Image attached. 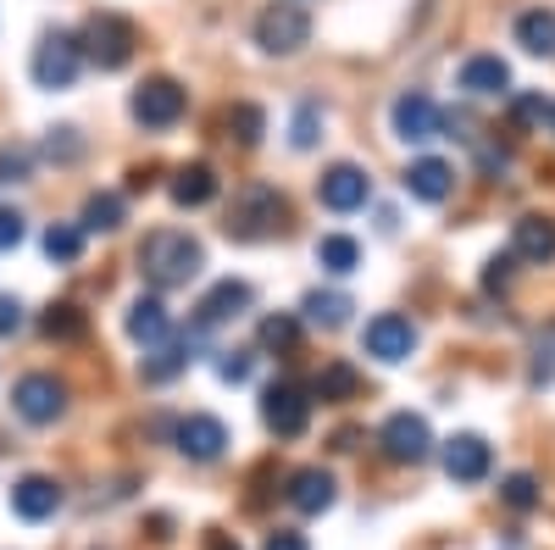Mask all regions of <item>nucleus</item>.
<instances>
[{
    "label": "nucleus",
    "instance_id": "nucleus-1",
    "mask_svg": "<svg viewBox=\"0 0 555 550\" xmlns=\"http://www.w3.org/2000/svg\"><path fill=\"white\" fill-rule=\"evenodd\" d=\"M133 261H139V279L156 295H167V290H190L206 272V245L195 234H183V228H151V234L139 240Z\"/></svg>",
    "mask_w": 555,
    "mask_h": 550
},
{
    "label": "nucleus",
    "instance_id": "nucleus-2",
    "mask_svg": "<svg viewBox=\"0 0 555 550\" xmlns=\"http://www.w3.org/2000/svg\"><path fill=\"white\" fill-rule=\"evenodd\" d=\"M289 228V201L272 190V183H240L234 201H228V222L222 234L240 240V245H261L272 234H284Z\"/></svg>",
    "mask_w": 555,
    "mask_h": 550
},
{
    "label": "nucleus",
    "instance_id": "nucleus-3",
    "mask_svg": "<svg viewBox=\"0 0 555 550\" xmlns=\"http://www.w3.org/2000/svg\"><path fill=\"white\" fill-rule=\"evenodd\" d=\"M83 62H95L101 73H117V67H128L133 62V44H139V28H133V17H122V12H95L83 23Z\"/></svg>",
    "mask_w": 555,
    "mask_h": 550
},
{
    "label": "nucleus",
    "instance_id": "nucleus-4",
    "mask_svg": "<svg viewBox=\"0 0 555 550\" xmlns=\"http://www.w3.org/2000/svg\"><path fill=\"white\" fill-rule=\"evenodd\" d=\"M306 39H311V12L300 0H272L256 12V44L267 56H295L306 51Z\"/></svg>",
    "mask_w": 555,
    "mask_h": 550
},
{
    "label": "nucleus",
    "instance_id": "nucleus-5",
    "mask_svg": "<svg viewBox=\"0 0 555 550\" xmlns=\"http://www.w3.org/2000/svg\"><path fill=\"white\" fill-rule=\"evenodd\" d=\"M183 112H190V95H183L178 78H145V84L133 89V101H128V117L139 128H151V133L172 128Z\"/></svg>",
    "mask_w": 555,
    "mask_h": 550
},
{
    "label": "nucleus",
    "instance_id": "nucleus-6",
    "mask_svg": "<svg viewBox=\"0 0 555 550\" xmlns=\"http://www.w3.org/2000/svg\"><path fill=\"white\" fill-rule=\"evenodd\" d=\"M12 411L23 423H34V429H51L67 411V384L56 373H23L12 384Z\"/></svg>",
    "mask_w": 555,
    "mask_h": 550
},
{
    "label": "nucleus",
    "instance_id": "nucleus-7",
    "mask_svg": "<svg viewBox=\"0 0 555 550\" xmlns=\"http://www.w3.org/2000/svg\"><path fill=\"white\" fill-rule=\"evenodd\" d=\"M28 73H34L39 89H73L78 73H83V44H78L73 34H44Z\"/></svg>",
    "mask_w": 555,
    "mask_h": 550
},
{
    "label": "nucleus",
    "instance_id": "nucleus-8",
    "mask_svg": "<svg viewBox=\"0 0 555 550\" xmlns=\"http://www.w3.org/2000/svg\"><path fill=\"white\" fill-rule=\"evenodd\" d=\"M389 128L405 145H428V140L444 133V112H439V101L428 95V89H405V95L389 106Z\"/></svg>",
    "mask_w": 555,
    "mask_h": 550
},
{
    "label": "nucleus",
    "instance_id": "nucleus-9",
    "mask_svg": "<svg viewBox=\"0 0 555 550\" xmlns=\"http://www.w3.org/2000/svg\"><path fill=\"white\" fill-rule=\"evenodd\" d=\"M378 445H384L389 462L416 468V462H428V456H434V429H428L423 411H395V418L378 429Z\"/></svg>",
    "mask_w": 555,
    "mask_h": 550
},
{
    "label": "nucleus",
    "instance_id": "nucleus-10",
    "mask_svg": "<svg viewBox=\"0 0 555 550\" xmlns=\"http://www.w3.org/2000/svg\"><path fill=\"white\" fill-rule=\"evenodd\" d=\"M261 423H267L278 439H300V434L311 429V395H306L300 384H289V379L267 384V395H261Z\"/></svg>",
    "mask_w": 555,
    "mask_h": 550
},
{
    "label": "nucleus",
    "instance_id": "nucleus-11",
    "mask_svg": "<svg viewBox=\"0 0 555 550\" xmlns=\"http://www.w3.org/2000/svg\"><path fill=\"white\" fill-rule=\"evenodd\" d=\"M361 350L373 356V361H384V367H400V361L416 350V329H411V317H400V311H378L373 323L361 329Z\"/></svg>",
    "mask_w": 555,
    "mask_h": 550
},
{
    "label": "nucleus",
    "instance_id": "nucleus-12",
    "mask_svg": "<svg viewBox=\"0 0 555 550\" xmlns=\"http://www.w3.org/2000/svg\"><path fill=\"white\" fill-rule=\"evenodd\" d=\"M256 306V290L245 279H217L201 300H195V329H222V323H234V317H245Z\"/></svg>",
    "mask_w": 555,
    "mask_h": 550
},
{
    "label": "nucleus",
    "instance_id": "nucleus-13",
    "mask_svg": "<svg viewBox=\"0 0 555 550\" xmlns=\"http://www.w3.org/2000/svg\"><path fill=\"white\" fill-rule=\"evenodd\" d=\"M317 201L328 212H361L366 201H373V178H366L356 162H334L317 178Z\"/></svg>",
    "mask_w": 555,
    "mask_h": 550
},
{
    "label": "nucleus",
    "instance_id": "nucleus-14",
    "mask_svg": "<svg viewBox=\"0 0 555 550\" xmlns=\"http://www.w3.org/2000/svg\"><path fill=\"white\" fill-rule=\"evenodd\" d=\"M172 445L190 456V462H217V456L228 450V423L211 418V411H190V418L172 429Z\"/></svg>",
    "mask_w": 555,
    "mask_h": 550
},
{
    "label": "nucleus",
    "instance_id": "nucleus-15",
    "mask_svg": "<svg viewBox=\"0 0 555 550\" xmlns=\"http://www.w3.org/2000/svg\"><path fill=\"white\" fill-rule=\"evenodd\" d=\"M167 195H172V206H183V212H201V206H211V201L222 195V178H217L211 162H183V167L172 172V183H167Z\"/></svg>",
    "mask_w": 555,
    "mask_h": 550
},
{
    "label": "nucleus",
    "instance_id": "nucleus-16",
    "mask_svg": "<svg viewBox=\"0 0 555 550\" xmlns=\"http://www.w3.org/2000/svg\"><path fill=\"white\" fill-rule=\"evenodd\" d=\"M489 468H494V450H489L483 434H455V439L444 445V473H450L455 484H483Z\"/></svg>",
    "mask_w": 555,
    "mask_h": 550
},
{
    "label": "nucleus",
    "instance_id": "nucleus-17",
    "mask_svg": "<svg viewBox=\"0 0 555 550\" xmlns=\"http://www.w3.org/2000/svg\"><path fill=\"white\" fill-rule=\"evenodd\" d=\"M400 183H405V195H411V201L439 206V201H450V190H455V167L439 162V156H416V162L400 172Z\"/></svg>",
    "mask_w": 555,
    "mask_h": 550
},
{
    "label": "nucleus",
    "instance_id": "nucleus-18",
    "mask_svg": "<svg viewBox=\"0 0 555 550\" xmlns=\"http://www.w3.org/2000/svg\"><path fill=\"white\" fill-rule=\"evenodd\" d=\"M201 340H206V329H195V323H190V334H183V340L145 350V361H139V379H145V384H172V379L183 373V367L195 361V345H201Z\"/></svg>",
    "mask_w": 555,
    "mask_h": 550
},
{
    "label": "nucleus",
    "instance_id": "nucleus-19",
    "mask_svg": "<svg viewBox=\"0 0 555 550\" xmlns=\"http://www.w3.org/2000/svg\"><path fill=\"white\" fill-rule=\"evenodd\" d=\"M12 512L23 523H44V517H56L62 512V484L56 478H44V473H28L12 484Z\"/></svg>",
    "mask_w": 555,
    "mask_h": 550
},
{
    "label": "nucleus",
    "instance_id": "nucleus-20",
    "mask_svg": "<svg viewBox=\"0 0 555 550\" xmlns=\"http://www.w3.org/2000/svg\"><path fill=\"white\" fill-rule=\"evenodd\" d=\"M512 256L533 261V267H550L555 261V217H539V212L517 217L512 222Z\"/></svg>",
    "mask_w": 555,
    "mask_h": 550
},
{
    "label": "nucleus",
    "instance_id": "nucleus-21",
    "mask_svg": "<svg viewBox=\"0 0 555 550\" xmlns=\"http://www.w3.org/2000/svg\"><path fill=\"white\" fill-rule=\"evenodd\" d=\"M455 84L467 89V95H478V101H494V95H512V67L483 51V56H467V62H461Z\"/></svg>",
    "mask_w": 555,
    "mask_h": 550
},
{
    "label": "nucleus",
    "instance_id": "nucleus-22",
    "mask_svg": "<svg viewBox=\"0 0 555 550\" xmlns=\"http://www.w3.org/2000/svg\"><path fill=\"white\" fill-rule=\"evenodd\" d=\"M122 329H128V340H133V345H145V350L167 345V334H172V317H167L162 295H139V300L128 306V317H122Z\"/></svg>",
    "mask_w": 555,
    "mask_h": 550
},
{
    "label": "nucleus",
    "instance_id": "nucleus-23",
    "mask_svg": "<svg viewBox=\"0 0 555 550\" xmlns=\"http://www.w3.org/2000/svg\"><path fill=\"white\" fill-rule=\"evenodd\" d=\"M334 500H339V484H334L328 468H300V473H289V507H295V512L317 517V512H328Z\"/></svg>",
    "mask_w": 555,
    "mask_h": 550
},
{
    "label": "nucleus",
    "instance_id": "nucleus-24",
    "mask_svg": "<svg viewBox=\"0 0 555 550\" xmlns=\"http://www.w3.org/2000/svg\"><path fill=\"white\" fill-rule=\"evenodd\" d=\"M512 39L522 44L528 56H555V12H550V7H528V12H517Z\"/></svg>",
    "mask_w": 555,
    "mask_h": 550
},
{
    "label": "nucleus",
    "instance_id": "nucleus-25",
    "mask_svg": "<svg viewBox=\"0 0 555 550\" xmlns=\"http://www.w3.org/2000/svg\"><path fill=\"white\" fill-rule=\"evenodd\" d=\"M39 334H44V340H62V345H78V340L89 334V311H83V306H73V300L44 306V317H39Z\"/></svg>",
    "mask_w": 555,
    "mask_h": 550
},
{
    "label": "nucleus",
    "instance_id": "nucleus-26",
    "mask_svg": "<svg viewBox=\"0 0 555 550\" xmlns=\"http://www.w3.org/2000/svg\"><path fill=\"white\" fill-rule=\"evenodd\" d=\"M222 128H228V140H234L240 151H256L261 133H267V112L256 101H234V106L222 112Z\"/></svg>",
    "mask_w": 555,
    "mask_h": 550
},
{
    "label": "nucleus",
    "instance_id": "nucleus-27",
    "mask_svg": "<svg viewBox=\"0 0 555 550\" xmlns=\"http://www.w3.org/2000/svg\"><path fill=\"white\" fill-rule=\"evenodd\" d=\"M300 311H306V323L311 329H345L350 323V295H339V290H311L306 300H300Z\"/></svg>",
    "mask_w": 555,
    "mask_h": 550
},
{
    "label": "nucleus",
    "instance_id": "nucleus-28",
    "mask_svg": "<svg viewBox=\"0 0 555 550\" xmlns=\"http://www.w3.org/2000/svg\"><path fill=\"white\" fill-rule=\"evenodd\" d=\"M122 217H128L122 195H117V190H95V195L83 201V217H78V222H83V234H117Z\"/></svg>",
    "mask_w": 555,
    "mask_h": 550
},
{
    "label": "nucleus",
    "instance_id": "nucleus-29",
    "mask_svg": "<svg viewBox=\"0 0 555 550\" xmlns=\"http://www.w3.org/2000/svg\"><path fill=\"white\" fill-rule=\"evenodd\" d=\"M317 267L334 272V279H350V272L361 267V245L350 234H322L317 240Z\"/></svg>",
    "mask_w": 555,
    "mask_h": 550
},
{
    "label": "nucleus",
    "instance_id": "nucleus-30",
    "mask_svg": "<svg viewBox=\"0 0 555 550\" xmlns=\"http://www.w3.org/2000/svg\"><path fill=\"white\" fill-rule=\"evenodd\" d=\"M44 256L56 267H73L83 256V222H51L44 228Z\"/></svg>",
    "mask_w": 555,
    "mask_h": 550
},
{
    "label": "nucleus",
    "instance_id": "nucleus-31",
    "mask_svg": "<svg viewBox=\"0 0 555 550\" xmlns=\"http://www.w3.org/2000/svg\"><path fill=\"white\" fill-rule=\"evenodd\" d=\"M356 389H361V373H356L350 361H328V367L317 373V384H311L317 400H350Z\"/></svg>",
    "mask_w": 555,
    "mask_h": 550
},
{
    "label": "nucleus",
    "instance_id": "nucleus-32",
    "mask_svg": "<svg viewBox=\"0 0 555 550\" xmlns=\"http://www.w3.org/2000/svg\"><path fill=\"white\" fill-rule=\"evenodd\" d=\"M300 345V317H289V311H278V317H267L261 323V350H295Z\"/></svg>",
    "mask_w": 555,
    "mask_h": 550
},
{
    "label": "nucleus",
    "instance_id": "nucleus-33",
    "mask_svg": "<svg viewBox=\"0 0 555 550\" xmlns=\"http://www.w3.org/2000/svg\"><path fill=\"white\" fill-rule=\"evenodd\" d=\"M317 140H322V106L317 101H300L295 106V123H289V145L295 151H311Z\"/></svg>",
    "mask_w": 555,
    "mask_h": 550
},
{
    "label": "nucleus",
    "instance_id": "nucleus-34",
    "mask_svg": "<svg viewBox=\"0 0 555 550\" xmlns=\"http://www.w3.org/2000/svg\"><path fill=\"white\" fill-rule=\"evenodd\" d=\"M500 500H505V507H517V512H533L539 507V478L533 473H505L500 478Z\"/></svg>",
    "mask_w": 555,
    "mask_h": 550
},
{
    "label": "nucleus",
    "instance_id": "nucleus-35",
    "mask_svg": "<svg viewBox=\"0 0 555 550\" xmlns=\"http://www.w3.org/2000/svg\"><path fill=\"white\" fill-rule=\"evenodd\" d=\"M550 101L539 95V89H522V95H512V123L517 128H539V123H550Z\"/></svg>",
    "mask_w": 555,
    "mask_h": 550
},
{
    "label": "nucleus",
    "instance_id": "nucleus-36",
    "mask_svg": "<svg viewBox=\"0 0 555 550\" xmlns=\"http://www.w3.org/2000/svg\"><path fill=\"white\" fill-rule=\"evenodd\" d=\"M34 172V151L28 145H0V183H23Z\"/></svg>",
    "mask_w": 555,
    "mask_h": 550
},
{
    "label": "nucleus",
    "instance_id": "nucleus-37",
    "mask_svg": "<svg viewBox=\"0 0 555 550\" xmlns=\"http://www.w3.org/2000/svg\"><path fill=\"white\" fill-rule=\"evenodd\" d=\"M256 373V356L250 350H222V361H217V379L222 384H245Z\"/></svg>",
    "mask_w": 555,
    "mask_h": 550
},
{
    "label": "nucleus",
    "instance_id": "nucleus-38",
    "mask_svg": "<svg viewBox=\"0 0 555 550\" xmlns=\"http://www.w3.org/2000/svg\"><path fill=\"white\" fill-rule=\"evenodd\" d=\"M23 234H28V217L17 206H0V251H17Z\"/></svg>",
    "mask_w": 555,
    "mask_h": 550
},
{
    "label": "nucleus",
    "instance_id": "nucleus-39",
    "mask_svg": "<svg viewBox=\"0 0 555 550\" xmlns=\"http://www.w3.org/2000/svg\"><path fill=\"white\" fill-rule=\"evenodd\" d=\"M44 156H51V162H78V156H83L78 133H73V128H56L51 140H44Z\"/></svg>",
    "mask_w": 555,
    "mask_h": 550
},
{
    "label": "nucleus",
    "instance_id": "nucleus-40",
    "mask_svg": "<svg viewBox=\"0 0 555 550\" xmlns=\"http://www.w3.org/2000/svg\"><path fill=\"white\" fill-rule=\"evenodd\" d=\"M512 261H517V256H489V261H483V290H489V295L512 284Z\"/></svg>",
    "mask_w": 555,
    "mask_h": 550
},
{
    "label": "nucleus",
    "instance_id": "nucleus-41",
    "mask_svg": "<svg viewBox=\"0 0 555 550\" xmlns=\"http://www.w3.org/2000/svg\"><path fill=\"white\" fill-rule=\"evenodd\" d=\"M23 329V300L17 295H0V340H12Z\"/></svg>",
    "mask_w": 555,
    "mask_h": 550
},
{
    "label": "nucleus",
    "instance_id": "nucleus-42",
    "mask_svg": "<svg viewBox=\"0 0 555 550\" xmlns=\"http://www.w3.org/2000/svg\"><path fill=\"white\" fill-rule=\"evenodd\" d=\"M261 550H311V545H306V534H295V528H278V534H267Z\"/></svg>",
    "mask_w": 555,
    "mask_h": 550
},
{
    "label": "nucleus",
    "instance_id": "nucleus-43",
    "mask_svg": "<svg viewBox=\"0 0 555 550\" xmlns=\"http://www.w3.org/2000/svg\"><path fill=\"white\" fill-rule=\"evenodd\" d=\"M206 550H240V539H228L222 528H211V534H206Z\"/></svg>",
    "mask_w": 555,
    "mask_h": 550
},
{
    "label": "nucleus",
    "instance_id": "nucleus-44",
    "mask_svg": "<svg viewBox=\"0 0 555 550\" xmlns=\"http://www.w3.org/2000/svg\"><path fill=\"white\" fill-rule=\"evenodd\" d=\"M550 128H555V112H550Z\"/></svg>",
    "mask_w": 555,
    "mask_h": 550
}]
</instances>
